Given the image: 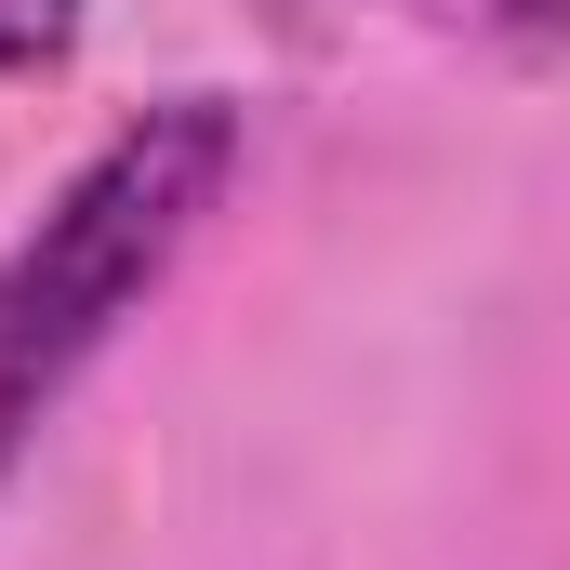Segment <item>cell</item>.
I'll return each mask as SVG.
<instances>
[{
	"label": "cell",
	"instance_id": "obj_1",
	"mask_svg": "<svg viewBox=\"0 0 570 570\" xmlns=\"http://www.w3.org/2000/svg\"><path fill=\"white\" fill-rule=\"evenodd\" d=\"M226 186H239V107L226 94H173V107L120 120L0 239V478L53 425V399L94 372V345L173 279V253L213 226Z\"/></svg>",
	"mask_w": 570,
	"mask_h": 570
},
{
	"label": "cell",
	"instance_id": "obj_2",
	"mask_svg": "<svg viewBox=\"0 0 570 570\" xmlns=\"http://www.w3.org/2000/svg\"><path fill=\"white\" fill-rule=\"evenodd\" d=\"M80 40V0H0V80H27V67H53Z\"/></svg>",
	"mask_w": 570,
	"mask_h": 570
},
{
	"label": "cell",
	"instance_id": "obj_3",
	"mask_svg": "<svg viewBox=\"0 0 570 570\" xmlns=\"http://www.w3.org/2000/svg\"><path fill=\"white\" fill-rule=\"evenodd\" d=\"M518 27H544V40H570V0H504Z\"/></svg>",
	"mask_w": 570,
	"mask_h": 570
}]
</instances>
